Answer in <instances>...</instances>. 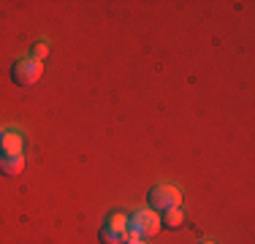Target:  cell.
<instances>
[{"instance_id": "1", "label": "cell", "mask_w": 255, "mask_h": 244, "mask_svg": "<svg viewBox=\"0 0 255 244\" xmlns=\"http://www.w3.org/2000/svg\"><path fill=\"white\" fill-rule=\"evenodd\" d=\"M160 234V217L152 209H141L128 217V239H152Z\"/></svg>"}, {"instance_id": "2", "label": "cell", "mask_w": 255, "mask_h": 244, "mask_svg": "<svg viewBox=\"0 0 255 244\" xmlns=\"http://www.w3.org/2000/svg\"><path fill=\"white\" fill-rule=\"evenodd\" d=\"M147 204L152 212H166V209H177V206L182 204V190L177 185H155L149 187L147 193Z\"/></svg>"}, {"instance_id": "3", "label": "cell", "mask_w": 255, "mask_h": 244, "mask_svg": "<svg viewBox=\"0 0 255 244\" xmlns=\"http://www.w3.org/2000/svg\"><path fill=\"white\" fill-rule=\"evenodd\" d=\"M41 73H44V63H35V60H30V57H22V60H16V63L11 65V82H14L16 87H33V84L41 79Z\"/></svg>"}, {"instance_id": "4", "label": "cell", "mask_w": 255, "mask_h": 244, "mask_svg": "<svg viewBox=\"0 0 255 244\" xmlns=\"http://www.w3.org/2000/svg\"><path fill=\"white\" fill-rule=\"evenodd\" d=\"M98 242L101 244H125L128 242V217L120 215V212L112 215L98 231Z\"/></svg>"}, {"instance_id": "5", "label": "cell", "mask_w": 255, "mask_h": 244, "mask_svg": "<svg viewBox=\"0 0 255 244\" xmlns=\"http://www.w3.org/2000/svg\"><path fill=\"white\" fill-rule=\"evenodd\" d=\"M25 136L16 130H0V155H22Z\"/></svg>"}, {"instance_id": "6", "label": "cell", "mask_w": 255, "mask_h": 244, "mask_svg": "<svg viewBox=\"0 0 255 244\" xmlns=\"http://www.w3.org/2000/svg\"><path fill=\"white\" fill-rule=\"evenodd\" d=\"M25 171V155H0V174L19 176Z\"/></svg>"}, {"instance_id": "7", "label": "cell", "mask_w": 255, "mask_h": 244, "mask_svg": "<svg viewBox=\"0 0 255 244\" xmlns=\"http://www.w3.org/2000/svg\"><path fill=\"white\" fill-rule=\"evenodd\" d=\"M182 225H185V215H182V209H166L160 217V228H168V231H179Z\"/></svg>"}, {"instance_id": "8", "label": "cell", "mask_w": 255, "mask_h": 244, "mask_svg": "<svg viewBox=\"0 0 255 244\" xmlns=\"http://www.w3.org/2000/svg\"><path fill=\"white\" fill-rule=\"evenodd\" d=\"M46 54H49V44H46V41H35L33 49H30V60L41 63V60H46Z\"/></svg>"}, {"instance_id": "9", "label": "cell", "mask_w": 255, "mask_h": 244, "mask_svg": "<svg viewBox=\"0 0 255 244\" xmlns=\"http://www.w3.org/2000/svg\"><path fill=\"white\" fill-rule=\"evenodd\" d=\"M125 244H144V242H141V239H128Z\"/></svg>"}, {"instance_id": "10", "label": "cell", "mask_w": 255, "mask_h": 244, "mask_svg": "<svg viewBox=\"0 0 255 244\" xmlns=\"http://www.w3.org/2000/svg\"><path fill=\"white\" fill-rule=\"evenodd\" d=\"M198 244H217V242H209V239H204V242H198Z\"/></svg>"}]
</instances>
